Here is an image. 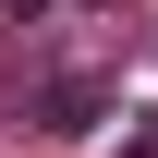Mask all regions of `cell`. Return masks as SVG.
Returning a JSON list of instances; mask_svg holds the SVG:
<instances>
[{
  "label": "cell",
  "instance_id": "7a4b0ae2",
  "mask_svg": "<svg viewBox=\"0 0 158 158\" xmlns=\"http://www.w3.org/2000/svg\"><path fill=\"white\" fill-rule=\"evenodd\" d=\"M122 158H158V110H146V122H134V134H122Z\"/></svg>",
  "mask_w": 158,
  "mask_h": 158
},
{
  "label": "cell",
  "instance_id": "3957f363",
  "mask_svg": "<svg viewBox=\"0 0 158 158\" xmlns=\"http://www.w3.org/2000/svg\"><path fill=\"white\" fill-rule=\"evenodd\" d=\"M12 12H37V0H12Z\"/></svg>",
  "mask_w": 158,
  "mask_h": 158
},
{
  "label": "cell",
  "instance_id": "6da1fadb",
  "mask_svg": "<svg viewBox=\"0 0 158 158\" xmlns=\"http://www.w3.org/2000/svg\"><path fill=\"white\" fill-rule=\"evenodd\" d=\"M24 122H37V134H98V122H110V85L98 73H61V85L24 98Z\"/></svg>",
  "mask_w": 158,
  "mask_h": 158
}]
</instances>
